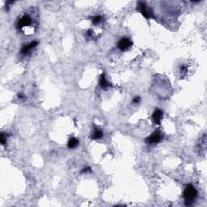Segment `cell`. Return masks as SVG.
<instances>
[{"mask_svg": "<svg viewBox=\"0 0 207 207\" xmlns=\"http://www.w3.org/2000/svg\"><path fill=\"white\" fill-rule=\"evenodd\" d=\"M197 196V191L192 184L186 186L185 189L184 191V197L185 200L186 205H190L193 203L194 200L196 199Z\"/></svg>", "mask_w": 207, "mask_h": 207, "instance_id": "1", "label": "cell"}, {"mask_svg": "<svg viewBox=\"0 0 207 207\" xmlns=\"http://www.w3.org/2000/svg\"><path fill=\"white\" fill-rule=\"evenodd\" d=\"M138 10L146 19L154 18V14L151 8L142 2H139L138 4Z\"/></svg>", "mask_w": 207, "mask_h": 207, "instance_id": "2", "label": "cell"}, {"mask_svg": "<svg viewBox=\"0 0 207 207\" xmlns=\"http://www.w3.org/2000/svg\"><path fill=\"white\" fill-rule=\"evenodd\" d=\"M164 138V136L159 131H155L153 134H152L151 135L147 137L146 138V143L150 144V145H153V144H157L160 142L161 141L163 140Z\"/></svg>", "mask_w": 207, "mask_h": 207, "instance_id": "3", "label": "cell"}, {"mask_svg": "<svg viewBox=\"0 0 207 207\" xmlns=\"http://www.w3.org/2000/svg\"><path fill=\"white\" fill-rule=\"evenodd\" d=\"M31 24H32V18L29 16H28V15H24L18 20L17 28H20V29H21L24 27L28 26Z\"/></svg>", "mask_w": 207, "mask_h": 207, "instance_id": "4", "label": "cell"}, {"mask_svg": "<svg viewBox=\"0 0 207 207\" xmlns=\"http://www.w3.org/2000/svg\"><path fill=\"white\" fill-rule=\"evenodd\" d=\"M132 45H133V43H132V41H131L129 38H127V37H123V38H122V39L118 41L117 46H118V48L122 51H125L130 48Z\"/></svg>", "mask_w": 207, "mask_h": 207, "instance_id": "5", "label": "cell"}, {"mask_svg": "<svg viewBox=\"0 0 207 207\" xmlns=\"http://www.w3.org/2000/svg\"><path fill=\"white\" fill-rule=\"evenodd\" d=\"M163 115H164V112L161 109H156L153 112L152 114V119L154 121V122L157 125H159L160 122L163 119Z\"/></svg>", "mask_w": 207, "mask_h": 207, "instance_id": "6", "label": "cell"}, {"mask_svg": "<svg viewBox=\"0 0 207 207\" xmlns=\"http://www.w3.org/2000/svg\"><path fill=\"white\" fill-rule=\"evenodd\" d=\"M37 45H38V42L36 41V40H34V41L29 43L28 45H24V47L21 49L20 53H21L22 54H24V55H26V54H28V53H29L30 50H32V49H34L35 47H37Z\"/></svg>", "mask_w": 207, "mask_h": 207, "instance_id": "7", "label": "cell"}, {"mask_svg": "<svg viewBox=\"0 0 207 207\" xmlns=\"http://www.w3.org/2000/svg\"><path fill=\"white\" fill-rule=\"evenodd\" d=\"M99 83H100V86L101 88H103V89H105V88H109V82H108V81L106 80V78H105V76H104V73L101 74Z\"/></svg>", "mask_w": 207, "mask_h": 207, "instance_id": "8", "label": "cell"}, {"mask_svg": "<svg viewBox=\"0 0 207 207\" xmlns=\"http://www.w3.org/2000/svg\"><path fill=\"white\" fill-rule=\"evenodd\" d=\"M79 145V140L76 138H71L68 141V147L70 149L74 148Z\"/></svg>", "mask_w": 207, "mask_h": 207, "instance_id": "9", "label": "cell"}, {"mask_svg": "<svg viewBox=\"0 0 207 207\" xmlns=\"http://www.w3.org/2000/svg\"><path fill=\"white\" fill-rule=\"evenodd\" d=\"M103 137V132L101 131L100 129L95 127V130H94V133L92 134V138L94 139H100Z\"/></svg>", "mask_w": 207, "mask_h": 207, "instance_id": "10", "label": "cell"}, {"mask_svg": "<svg viewBox=\"0 0 207 207\" xmlns=\"http://www.w3.org/2000/svg\"><path fill=\"white\" fill-rule=\"evenodd\" d=\"M101 20H102V17H101L100 16H95V17L92 20V23L94 24H97L101 21Z\"/></svg>", "mask_w": 207, "mask_h": 207, "instance_id": "11", "label": "cell"}, {"mask_svg": "<svg viewBox=\"0 0 207 207\" xmlns=\"http://www.w3.org/2000/svg\"><path fill=\"white\" fill-rule=\"evenodd\" d=\"M0 137H1V144L5 145V143L7 142V135L4 133H2Z\"/></svg>", "mask_w": 207, "mask_h": 207, "instance_id": "12", "label": "cell"}, {"mask_svg": "<svg viewBox=\"0 0 207 207\" xmlns=\"http://www.w3.org/2000/svg\"><path fill=\"white\" fill-rule=\"evenodd\" d=\"M140 100H141V99H140V97L139 96H135L134 98V100H133V103H139L140 102Z\"/></svg>", "mask_w": 207, "mask_h": 207, "instance_id": "13", "label": "cell"}, {"mask_svg": "<svg viewBox=\"0 0 207 207\" xmlns=\"http://www.w3.org/2000/svg\"><path fill=\"white\" fill-rule=\"evenodd\" d=\"M91 171V167H85L84 169H82V172H90Z\"/></svg>", "mask_w": 207, "mask_h": 207, "instance_id": "14", "label": "cell"}]
</instances>
